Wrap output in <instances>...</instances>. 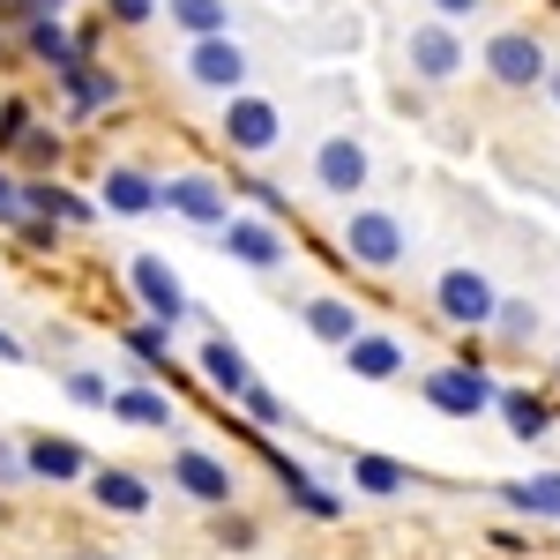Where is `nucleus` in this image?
<instances>
[{"label": "nucleus", "instance_id": "b1692460", "mask_svg": "<svg viewBox=\"0 0 560 560\" xmlns=\"http://www.w3.org/2000/svg\"><path fill=\"white\" fill-rule=\"evenodd\" d=\"M509 509H516V516H553L560 523V471L516 478V486H509Z\"/></svg>", "mask_w": 560, "mask_h": 560}, {"label": "nucleus", "instance_id": "f3484780", "mask_svg": "<svg viewBox=\"0 0 560 560\" xmlns=\"http://www.w3.org/2000/svg\"><path fill=\"white\" fill-rule=\"evenodd\" d=\"M300 322L314 329V337H322V345H337V351L366 337V329H359V314H351L345 300H306V306H300Z\"/></svg>", "mask_w": 560, "mask_h": 560}, {"label": "nucleus", "instance_id": "4be33fe9", "mask_svg": "<svg viewBox=\"0 0 560 560\" xmlns=\"http://www.w3.org/2000/svg\"><path fill=\"white\" fill-rule=\"evenodd\" d=\"M90 493H97L105 509H120V516H142V509H150V486H142L135 471H97V478H90Z\"/></svg>", "mask_w": 560, "mask_h": 560}, {"label": "nucleus", "instance_id": "f03ea898", "mask_svg": "<svg viewBox=\"0 0 560 560\" xmlns=\"http://www.w3.org/2000/svg\"><path fill=\"white\" fill-rule=\"evenodd\" d=\"M419 396H427L441 419H478L486 404H501V388L486 382V366H464V359L456 366H433L427 382H419Z\"/></svg>", "mask_w": 560, "mask_h": 560}, {"label": "nucleus", "instance_id": "72a5a7b5", "mask_svg": "<svg viewBox=\"0 0 560 560\" xmlns=\"http://www.w3.org/2000/svg\"><path fill=\"white\" fill-rule=\"evenodd\" d=\"M15 478H31V456H23V448H8V441H0V486H15Z\"/></svg>", "mask_w": 560, "mask_h": 560}, {"label": "nucleus", "instance_id": "9d476101", "mask_svg": "<svg viewBox=\"0 0 560 560\" xmlns=\"http://www.w3.org/2000/svg\"><path fill=\"white\" fill-rule=\"evenodd\" d=\"M165 210H179L187 224H210V232H224V195H217V179H202V173L165 179Z\"/></svg>", "mask_w": 560, "mask_h": 560}, {"label": "nucleus", "instance_id": "f257e3e1", "mask_svg": "<svg viewBox=\"0 0 560 560\" xmlns=\"http://www.w3.org/2000/svg\"><path fill=\"white\" fill-rule=\"evenodd\" d=\"M345 255L366 261V269H396V261L411 255V224L388 210H351L345 217Z\"/></svg>", "mask_w": 560, "mask_h": 560}, {"label": "nucleus", "instance_id": "bb28decb", "mask_svg": "<svg viewBox=\"0 0 560 560\" xmlns=\"http://www.w3.org/2000/svg\"><path fill=\"white\" fill-rule=\"evenodd\" d=\"M493 337H501V345H530V337H538V306H530V300H501Z\"/></svg>", "mask_w": 560, "mask_h": 560}, {"label": "nucleus", "instance_id": "6e6552de", "mask_svg": "<svg viewBox=\"0 0 560 560\" xmlns=\"http://www.w3.org/2000/svg\"><path fill=\"white\" fill-rule=\"evenodd\" d=\"M217 247L232 261H247V269H277V261H284V232L261 224V217H232V224L217 232Z\"/></svg>", "mask_w": 560, "mask_h": 560}, {"label": "nucleus", "instance_id": "423d86ee", "mask_svg": "<svg viewBox=\"0 0 560 560\" xmlns=\"http://www.w3.org/2000/svg\"><path fill=\"white\" fill-rule=\"evenodd\" d=\"M277 135H284V113H277L269 97H247V90H240V97L224 105V142H232V150H277Z\"/></svg>", "mask_w": 560, "mask_h": 560}, {"label": "nucleus", "instance_id": "0eeeda50", "mask_svg": "<svg viewBox=\"0 0 560 560\" xmlns=\"http://www.w3.org/2000/svg\"><path fill=\"white\" fill-rule=\"evenodd\" d=\"M128 277H135V292H142V306H150V322H165V329L187 322V292H179V277L158 255H135Z\"/></svg>", "mask_w": 560, "mask_h": 560}, {"label": "nucleus", "instance_id": "c756f323", "mask_svg": "<svg viewBox=\"0 0 560 560\" xmlns=\"http://www.w3.org/2000/svg\"><path fill=\"white\" fill-rule=\"evenodd\" d=\"M68 396H75V404H90V411H113V396H120V388H105L97 374H68Z\"/></svg>", "mask_w": 560, "mask_h": 560}, {"label": "nucleus", "instance_id": "4468645a", "mask_svg": "<svg viewBox=\"0 0 560 560\" xmlns=\"http://www.w3.org/2000/svg\"><path fill=\"white\" fill-rule=\"evenodd\" d=\"M173 478L195 493V501H210V509H224V501H232V471H224L217 456H202V448H179V456H173Z\"/></svg>", "mask_w": 560, "mask_h": 560}, {"label": "nucleus", "instance_id": "ea45409f", "mask_svg": "<svg viewBox=\"0 0 560 560\" xmlns=\"http://www.w3.org/2000/svg\"><path fill=\"white\" fill-rule=\"evenodd\" d=\"M546 90H553V105H560V68H553V83H546Z\"/></svg>", "mask_w": 560, "mask_h": 560}, {"label": "nucleus", "instance_id": "20e7f679", "mask_svg": "<svg viewBox=\"0 0 560 560\" xmlns=\"http://www.w3.org/2000/svg\"><path fill=\"white\" fill-rule=\"evenodd\" d=\"M486 75H493L501 90H538V83H553V60H546V45H538V38L501 31V38L486 45Z\"/></svg>", "mask_w": 560, "mask_h": 560}, {"label": "nucleus", "instance_id": "c85d7f7f", "mask_svg": "<svg viewBox=\"0 0 560 560\" xmlns=\"http://www.w3.org/2000/svg\"><path fill=\"white\" fill-rule=\"evenodd\" d=\"M128 351L142 359V366H158V359L173 351V345H165V322H142V329H128Z\"/></svg>", "mask_w": 560, "mask_h": 560}, {"label": "nucleus", "instance_id": "c9c22d12", "mask_svg": "<svg viewBox=\"0 0 560 560\" xmlns=\"http://www.w3.org/2000/svg\"><path fill=\"white\" fill-rule=\"evenodd\" d=\"M23 150H31V165H60V142H52V135H31Z\"/></svg>", "mask_w": 560, "mask_h": 560}, {"label": "nucleus", "instance_id": "2eb2a0df", "mask_svg": "<svg viewBox=\"0 0 560 560\" xmlns=\"http://www.w3.org/2000/svg\"><path fill=\"white\" fill-rule=\"evenodd\" d=\"M105 210H120V217L165 210V187H158L150 173H135V165H113V173H105Z\"/></svg>", "mask_w": 560, "mask_h": 560}, {"label": "nucleus", "instance_id": "6ab92c4d", "mask_svg": "<svg viewBox=\"0 0 560 560\" xmlns=\"http://www.w3.org/2000/svg\"><path fill=\"white\" fill-rule=\"evenodd\" d=\"M501 427L516 433V441H538V433L553 427V411H546L530 388H501Z\"/></svg>", "mask_w": 560, "mask_h": 560}, {"label": "nucleus", "instance_id": "5701e85b", "mask_svg": "<svg viewBox=\"0 0 560 560\" xmlns=\"http://www.w3.org/2000/svg\"><path fill=\"white\" fill-rule=\"evenodd\" d=\"M83 45L90 38H68L60 23H31V52H38L45 68H60V75H68V68H83Z\"/></svg>", "mask_w": 560, "mask_h": 560}, {"label": "nucleus", "instance_id": "58836bf2", "mask_svg": "<svg viewBox=\"0 0 560 560\" xmlns=\"http://www.w3.org/2000/svg\"><path fill=\"white\" fill-rule=\"evenodd\" d=\"M0 359H8V366H15V359H23V345H15V337H8V329H0Z\"/></svg>", "mask_w": 560, "mask_h": 560}, {"label": "nucleus", "instance_id": "7c9ffc66", "mask_svg": "<svg viewBox=\"0 0 560 560\" xmlns=\"http://www.w3.org/2000/svg\"><path fill=\"white\" fill-rule=\"evenodd\" d=\"M0 142H31V105H23V97L0 105Z\"/></svg>", "mask_w": 560, "mask_h": 560}, {"label": "nucleus", "instance_id": "ddd939ff", "mask_svg": "<svg viewBox=\"0 0 560 560\" xmlns=\"http://www.w3.org/2000/svg\"><path fill=\"white\" fill-rule=\"evenodd\" d=\"M345 366L359 374V382H396V374L411 366V351L396 345V337H382V329H366L359 345H345Z\"/></svg>", "mask_w": 560, "mask_h": 560}, {"label": "nucleus", "instance_id": "a878e982", "mask_svg": "<svg viewBox=\"0 0 560 560\" xmlns=\"http://www.w3.org/2000/svg\"><path fill=\"white\" fill-rule=\"evenodd\" d=\"M351 478H359L366 493H404V486H411V471H404L396 456H351Z\"/></svg>", "mask_w": 560, "mask_h": 560}, {"label": "nucleus", "instance_id": "9b49d317", "mask_svg": "<svg viewBox=\"0 0 560 560\" xmlns=\"http://www.w3.org/2000/svg\"><path fill=\"white\" fill-rule=\"evenodd\" d=\"M411 68H419L427 83H448V75L464 68V45H456V31H448V23H419V31H411Z\"/></svg>", "mask_w": 560, "mask_h": 560}, {"label": "nucleus", "instance_id": "39448f33", "mask_svg": "<svg viewBox=\"0 0 560 560\" xmlns=\"http://www.w3.org/2000/svg\"><path fill=\"white\" fill-rule=\"evenodd\" d=\"M187 83L217 90V97H240V83H247V52H240L232 38H195L187 45Z\"/></svg>", "mask_w": 560, "mask_h": 560}, {"label": "nucleus", "instance_id": "412c9836", "mask_svg": "<svg viewBox=\"0 0 560 560\" xmlns=\"http://www.w3.org/2000/svg\"><path fill=\"white\" fill-rule=\"evenodd\" d=\"M173 23L187 38H232V8L224 0H173Z\"/></svg>", "mask_w": 560, "mask_h": 560}, {"label": "nucleus", "instance_id": "1a4fd4ad", "mask_svg": "<svg viewBox=\"0 0 560 560\" xmlns=\"http://www.w3.org/2000/svg\"><path fill=\"white\" fill-rule=\"evenodd\" d=\"M366 173H374V165H366V150H359L351 135L322 142V158H314V187H322V195H359Z\"/></svg>", "mask_w": 560, "mask_h": 560}, {"label": "nucleus", "instance_id": "a211bd4d", "mask_svg": "<svg viewBox=\"0 0 560 560\" xmlns=\"http://www.w3.org/2000/svg\"><path fill=\"white\" fill-rule=\"evenodd\" d=\"M60 97H68V105H75V113H105V105H113V97H120V75H105V68H68V75H60Z\"/></svg>", "mask_w": 560, "mask_h": 560}, {"label": "nucleus", "instance_id": "cd10ccee", "mask_svg": "<svg viewBox=\"0 0 560 560\" xmlns=\"http://www.w3.org/2000/svg\"><path fill=\"white\" fill-rule=\"evenodd\" d=\"M240 404H247V419H255V427H284V419H292V404H284V396H277V388H247V396H240Z\"/></svg>", "mask_w": 560, "mask_h": 560}, {"label": "nucleus", "instance_id": "7ed1b4c3", "mask_svg": "<svg viewBox=\"0 0 560 560\" xmlns=\"http://www.w3.org/2000/svg\"><path fill=\"white\" fill-rule=\"evenodd\" d=\"M433 306H441V322H456V329H493L501 292H493L486 269H448V277L433 284Z\"/></svg>", "mask_w": 560, "mask_h": 560}, {"label": "nucleus", "instance_id": "f8f14e48", "mask_svg": "<svg viewBox=\"0 0 560 560\" xmlns=\"http://www.w3.org/2000/svg\"><path fill=\"white\" fill-rule=\"evenodd\" d=\"M23 456H31V478H52V486H68V478L90 471V448H83V441H68V433H38Z\"/></svg>", "mask_w": 560, "mask_h": 560}, {"label": "nucleus", "instance_id": "f704fd0d", "mask_svg": "<svg viewBox=\"0 0 560 560\" xmlns=\"http://www.w3.org/2000/svg\"><path fill=\"white\" fill-rule=\"evenodd\" d=\"M217 538H224V546H255V523H247V516H224V523H217Z\"/></svg>", "mask_w": 560, "mask_h": 560}, {"label": "nucleus", "instance_id": "4c0bfd02", "mask_svg": "<svg viewBox=\"0 0 560 560\" xmlns=\"http://www.w3.org/2000/svg\"><path fill=\"white\" fill-rule=\"evenodd\" d=\"M52 8H68V0H15V15H31V23H45Z\"/></svg>", "mask_w": 560, "mask_h": 560}, {"label": "nucleus", "instance_id": "e433bc0d", "mask_svg": "<svg viewBox=\"0 0 560 560\" xmlns=\"http://www.w3.org/2000/svg\"><path fill=\"white\" fill-rule=\"evenodd\" d=\"M478 8H486V0H433V15H441V23H456V15H478Z\"/></svg>", "mask_w": 560, "mask_h": 560}, {"label": "nucleus", "instance_id": "393cba45", "mask_svg": "<svg viewBox=\"0 0 560 560\" xmlns=\"http://www.w3.org/2000/svg\"><path fill=\"white\" fill-rule=\"evenodd\" d=\"M31 195V217H60V224H90V202H75L68 187H52V179H38V187H23Z\"/></svg>", "mask_w": 560, "mask_h": 560}, {"label": "nucleus", "instance_id": "aec40b11", "mask_svg": "<svg viewBox=\"0 0 560 560\" xmlns=\"http://www.w3.org/2000/svg\"><path fill=\"white\" fill-rule=\"evenodd\" d=\"M113 419H128V427H158V433H173V404H165L158 388H120V396H113Z\"/></svg>", "mask_w": 560, "mask_h": 560}, {"label": "nucleus", "instance_id": "2f4dec72", "mask_svg": "<svg viewBox=\"0 0 560 560\" xmlns=\"http://www.w3.org/2000/svg\"><path fill=\"white\" fill-rule=\"evenodd\" d=\"M0 224H31V195H23L8 173H0Z\"/></svg>", "mask_w": 560, "mask_h": 560}, {"label": "nucleus", "instance_id": "473e14b6", "mask_svg": "<svg viewBox=\"0 0 560 560\" xmlns=\"http://www.w3.org/2000/svg\"><path fill=\"white\" fill-rule=\"evenodd\" d=\"M113 8V23H150L158 15V0H105Z\"/></svg>", "mask_w": 560, "mask_h": 560}, {"label": "nucleus", "instance_id": "dca6fc26", "mask_svg": "<svg viewBox=\"0 0 560 560\" xmlns=\"http://www.w3.org/2000/svg\"><path fill=\"white\" fill-rule=\"evenodd\" d=\"M195 359H202V374H210L224 396H247V388H255V374H247V359H240V345H232V337H202V351H195Z\"/></svg>", "mask_w": 560, "mask_h": 560}]
</instances>
